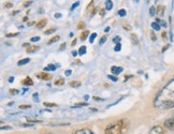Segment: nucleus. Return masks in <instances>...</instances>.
<instances>
[{
	"label": "nucleus",
	"mask_w": 174,
	"mask_h": 134,
	"mask_svg": "<svg viewBox=\"0 0 174 134\" xmlns=\"http://www.w3.org/2000/svg\"><path fill=\"white\" fill-rule=\"evenodd\" d=\"M154 107L160 110H167L174 107V77L155 96Z\"/></svg>",
	"instance_id": "1"
},
{
	"label": "nucleus",
	"mask_w": 174,
	"mask_h": 134,
	"mask_svg": "<svg viewBox=\"0 0 174 134\" xmlns=\"http://www.w3.org/2000/svg\"><path fill=\"white\" fill-rule=\"evenodd\" d=\"M128 131V121L123 119L117 123L110 124L105 129L104 134H126Z\"/></svg>",
	"instance_id": "2"
},
{
	"label": "nucleus",
	"mask_w": 174,
	"mask_h": 134,
	"mask_svg": "<svg viewBox=\"0 0 174 134\" xmlns=\"http://www.w3.org/2000/svg\"><path fill=\"white\" fill-rule=\"evenodd\" d=\"M164 128H167L170 131H174V117H171L169 119H167L164 123Z\"/></svg>",
	"instance_id": "3"
},
{
	"label": "nucleus",
	"mask_w": 174,
	"mask_h": 134,
	"mask_svg": "<svg viewBox=\"0 0 174 134\" xmlns=\"http://www.w3.org/2000/svg\"><path fill=\"white\" fill-rule=\"evenodd\" d=\"M148 134H164V129L160 126H156L150 130Z\"/></svg>",
	"instance_id": "4"
},
{
	"label": "nucleus",
	"mask_w": 174,
	"mask_h": 134,
	"mask_svg": "<svg viewBox=\"0 0 174 134\" xmlns=\"http://www.w3.org/2000/svg\"><path fill=\"white\" fill-rule=\"evenodd\" d=\"M37 77L42 78V80H50L52 78V75L48 74V73H46V72H43V73H39V74H37Z\"/></svg>",
	"instance_id": "5"
},
{
	"label": "nucleus",
	"mask_w": 174,
	"mask_h": 134,
	"mask_svg": "<svg viewBox=\"0 0 174 134\" xmlns=\"http://www.w3.org/2000/svg\"><path fill=\"white\" fill-rule=\"evenodd\" d=\"M111 72H112V74L114 75H117V74H121V72H123V68L121 67H112L111 68Z\"/></svg>",
	"instance_id": "6"
},
{
	"label": "nucleus",
	"mask_w": 174,
	"mask_h": 134,
	"mask_svg": "<svg viewBox=\"0 0 174 134\" xmlns=\"http://www.w3.org/2000/svg\"><path fill=\"white\" fill-rule=\"evenodd\" d=\"M74 134H95V133L91 131L90 129L85 128V129H81V130H78V131L75 132Z\"/></svg>",
	"instance_id": "7"
},
{
	"label": "nucleus",
	"mask_w": 174,
	"mask_h": 134,
	"mask_svg": "<svg viewBox=\"0 0 174 134\" xmlns=\"http://www.w3.org/2000/svg\"><path fill=\"white\" fill-rule=\"evenodd\" d=\"M21 84L25 86H32L33 85V82H32V80L30 77H26L21 80Z\"/></svg>",
	"instance_id": "8"
},
{
	"label": "nucleus",
	"mask_w": 174,
	"mask_h": 134,
	"mask_svg": "<svg viewBox=\"0 0 174 134\" xmlns=\"http://www.w3.org/2000/svg\"><path fill=\"white\" fill-rule=\"evenodd\" d=\"M39 46H37V45H35V46H29V47L27 48L26 51H27V53H36V52H38L39 51Z\"/></svg>",
	"instance_id": "9"
},
{
	"label": "nucleus",
	"mask_w": 174,
	"mask_h": 134,
	"mask_svg": "<svg viewBox=\"0 0 174 134\" xmlns=\"http://www.w3.org/2000/svg\"><path fill=\"white\" fill-rule=\"evenodd\" d=\"M157 14H158L159 16H164V7L162 4L158 5V8H157Z\"/></svg>",
	"instance_id": "10"
},
{
	"label": "nucleus",
	"mask_w": 174,
	"mask_h": 134,
	"mask_svg": "<svg viewBox=\"0 0 174 134\" xmlns=\"http://www.w3.org/2000/svg\"><path fill=\"white\" fill-rule=\"evenodd\" d=\"M46 23H47V21H46V19H42V21H40L37 24V28H38V29H42L43 27H45Z\"/></svg>",
	"instance_id": "11"
},
{
	"label": "nucleus",
	"mask_w": 174,
	"mask_h": 134,
	"mask_svg": "<svg viewBox=\"0 0 174 134\" xmlns=\"http://www.w3.org/2000/svg\"><path fill=\"white\" fill-rule=\"evenodd\" d=\"M130 39H131L132 44H134V45H138V44H139V40H138L137 35H134V33H132L131 37H130Z\"/></svg>",
	"instance_id": "12"
},
{
	"label": "nucleus",
	"mask_w": 174,
	"mask_h": 134,
	"mask_svg": "<svg viewBox=\"0 0 174 134\" xmlns=\"http://www.w3.org/2000/svg\"><path fill=\"white\" fill-rule=\"evenodd\" d=\"M29 62H30V59L29 58H25V59H21V60H19L17 64H19V67H21V66H25V64L29 63Z\"/></svg>",
	"instance_id": "13"
},
{
	"label": "nucleus",
	"mask_w": 174,
	"mask_h": 134,
	"mask_svg": "<svg viewBox=\"0 0 174 134\" xmlns=\"http://www.w3.org/2000/svg\"><path fill=\"white\" fill-rule=\"evenodd\" d=\"M112 8H113L112 0H107V1H105V9L110 11V10H112Z\"/></svg>",
	"instance_id": "14"
},
{
	"label": "nucleus",
	"mask_w": 174,
	"mask_h": 134,
	"mask_svg": "<svg viewBox=\"0 0 174 134\" xmlns=\"http://www.w3.org/2000/svg\"><path fill=\"white\" fill-rule=\"evenodd\" d=\"M56 68H57V66H54V64H48L47 67H45L44 68V71H55L56 70Z\"/></svg>",
	"instance_id": "15"
},
{
	"label": "nucleus",
	"mask_w": 174,
	"mask_h": 134,
	"mask_svg": "<svg viewBox=\"0 0 174 134\" xmlns=\"http://www.w3.org/2000/svg\"><path fill=\"white\" fill-rule=\"evenodd\" d=\"M152 28H153L155 31H159V30H160V25H159L157 21H154V23H152Z\"/></svg>",
	"instance_id": "16"
},
{
	"label": "nucleus",
	"mask_w": 174,
	"mask_h": 134,
	"mask_svg": "<svg viewBox=\"0 0 174 134\" xmlns=\"http://www.w3.org/2000/svg\"><path fill=\"white\" fill-rule=\"evenodd\" d=\"M88 35H89V31H88V30H85V31H83L82 33H81V40L84 41L86 39V38L88 37Z\"/></svg>",
	"instance_id": "17"
},
{
	"label": "nucleus",
	"mask_w": 174,
	"mask_h": 134,
	"mask_svg": "<svg viewBox=\"0 0 174 134\" xmlns=\"http://www.w3.org/2000/svg\"><path fill=\"white\" fill-rule=\"evenodd\" d=\"M156 14H157V10H156V8L154 7V5H152V7L150 8V15L155 16Z\"/></svg>",
	"instance_id": "18"
},
{
	"label": "nucleus",
	"mask_w": 174,
	"mask_h": 134,
	"mask_svg": "<svg viewBox=\"0 0 174 134\" xmlns=\"http://www.w3.org/2000/svg\"><path fill=\"white\" fill-rule=\"evenodd\" d=\"M59 40V35H55V37H53L51 39V40L48 41L47 42V44H53V43H55V42H57V41Z\"/></svg>",
	"instance_id": "19"
},
{
	"label": "nucleus",
	"mask_w": 174,
	"mask_h": 134,
	"mask_svg": "<svg viewBox=\"0 0 174 134\" xmlns=\"http://www.w3.org/2000/svg\"><path fill=\"white\" fill-rule=\"evenodd\" d=\"M83 106H87V103L86 102H82V103H76L72 106V108H76V107H83Z\"/></svg>",
	"instance_id": "20"
},
{
	"label": "nucleus",
	"mask_w": 174,
	"mask_h": 134,
	"mask_svg": "<svg viewBox=\"0 0 174 134\" xmlns=\"http://www.w3.org/2000/svg\"><path fill=\"white\" fill-rule=\"evenodd\" d=\"M78 54H80L81 56H83L86 54V46H81L80 49H78Z\"/></svg>",
	"instance_id": "21"
},
{
	"label": "nucleus",
	"mask_w": 174,
	"mask_h": 134,
	"mask_svg": "<svg viewBox=\"0 0 174 134\" xmlns=\"http://www.w3.org/2000/svg\"><path fill=\"white\" fill-rule=\"evenodd\" d=\"M117 14L121 16V17H124V16H126L127 12H126V10H125V9H121V10L117 12Z\"/></svg>",
	"instance_id": "22"
},
{
	"label": "nucleus",
	"mask_w": 174,
	"mask_h": 134,
	"mask_svg": "<svg viewBox=\"0 0 174 134\" xmlns=\"http://www.w3.org/2000/svg\"><path fill=\"white\" fill-rule=\"evenodd\" d=\"M64 84V78H59V80H56V82H55V85L56 86H62Z\"/></svg>",
	"instance_id": "23"
},
{
	"label": "nucleus",
	"mask_w": 174,
	"mask_h": 134,
	"mask_svg": "<svg viewBox=\"0 0 174 134\" xmlns=\"http://www.w3.org/2000/svg\"><path fill=\"white\" fill-rule=\"evenodd\" d=\"M70 86H71V87H80L81 86V83L80 82H74V80H73V82H70Z\"/></svg>",
	"instance_id": "24"
},
{
	"label": "nucleus",
	"mask_w": 174,
	"mask_h": 134,
	"mask_svg": "<svg viewBox=\"0 0 174 134\" xmlns=\"http://www.w3.org/2000/svg\"><path fill=\"white\" fill-rule=\"evenodd\" d=\"M123 28H124V29L128 30V31H130V30L132 29L131 26H130V25H129L128 23H124V24H123Z\"/></svg>",
	"instance_id": "25"
},
{
	"label": "nucleus",
	"mask_w": 174,
	"mask_h": 134,
	"mask_svg": "<svg viewBox=\"0 0 174 134\" xmlns=\"http://www.w3.org/2000/svg\"><path fill=\"white\" fill-rule=\"evenodd\" d=\"M96 38H97V33H95V32H94V33H93V35H90V37H89V42L93 43L95 41V39H96Z\"/></svg>",
	"instance_id": "26"
},
{
	"label": "nucleus",
	"mask_w": 174,
	"mask_h": 134,
	"mask_svg": "<svg viewBox=\"0 0 174 134\" xmlns=\"http://www.w3.org/2000/svg\"><path fill=\"white\" fill-rule=\"evenodd\" d=\"M43 104H44V106H46V107H55L56 106L55 103H48V102H44Z\"/></svg>",
	"instance_id": "27"
},
{
	"label": "nucleus",
	"mask_w": 174,
	"mask_h": 134,
	"mask_svg": "<svg viewBox=\"0 0 174 134\" xmlns=\"http://www.w3.org/2000/svg\"><path fill=\"white\" fill-rule=\"evenodd\" d=\"M55 28H51V29H48V30H46L45 32H44V35H52L53 32H55Z\"/></svg>",
	"instance_id": "28"
},
{
	"label": "nucleus",
	"mask_w": 174,
	"mask_h": 134,
	"mask_svg": "<svg viewBox=\"0 0 174 134\" xmlns=\"http://www.w3.org/2000/svg\"><path fill=\"white\" fill-rule=\"evenodd\" d=\"M105 42H107V37H105V35H103V37L101 38V40L99 41V45H102V44H104Z\"/></svg>",
	"instance_id": "29"
},
{
	"label": "nucleus",
	"mask_w": 174,
	"mask_h": 134,
	"mask_svg": "<svg viewBox=\"0 0 174 134\" xmlns=\"http://www.w3.org/2000/svg\"><path fill=\"white\" fill-rule=\"evenodd\" d=\"M30 105H28V104H24V105H19V108L21 110H27V108H30Z\"/></svg>",
	"instance_id": "30"
},
{
	"label": "nucleus",
	"mask_w": 174,
	"mask_h": 134,
	"mask_svg": "<svg viewBox=\"0 0 174 134\" xmlns=\"http://www.w3.org/2000/svg\"><path fill=\"white\" fill-rule=\"evenodd\" d=\"M121 49V43H117V45L115 46V48H114V51L115 52H119Z\"/></svg>",
	"instance_id": "31"
},
{
	"label": "nucleus",
	"mask_w": 174,
	"mask_h": 134,
	"mask_svg": "<svg viewBox=\"0 0 174 134\" xmlns=\"http://www.w3.org/2000/svg\"><path fill=\"white\" fill-rule=\"evenodd\" d=\"M78 4H80V1H76L75 3H73L72 7H71V11H73L75 8H78Z\"/></svg>",
	"instance_id": "32"
},
{
	"label": "nucleus",
	"mask_w": 174,
	"mask_h": 134,
	"mask_svg": "<svg viewBox=\"0 0 174 134\" xmlns=\"http://www.w3.org/2000/svg\"><path fill=\"white\" fill-rule=\"evenodd\" d=\"M17 35H19L17 32H15V33H7V35H5V37H7V38H12V37H16Z\"/></svg>",
	"instance_id": "33"
},
{
	"label": "nucleus",
	"mask_w": 174,
	"mask_h": 134,
	"mask_svg": "<svg viewBox=\"0 0 174 134\" xmlns=\"http://www.w3.org/2000/svg\"><path fill=\"white\" fill-rule=\"evenodd\" d=\"M107 77H109V80H113V82H117V77H115V76H113V75H109Z\"/></svg>",
	"instance_id": "34"
},
{
	"label": "nucleus",
	"mask_w": 174,
	"mask_h": 134,
	"mask_svg": "<svg viewBox=\"0 0 174 134\" xmlns=\"http://www.w3.org/2000/svg\"><path fill=\"white\" fill-rule=\"evenodd\" d=\"M13 7V4L11 2H7V3H4V8H7V9H10V8H12Z\"/></svg>",
	"instance_id": "35"
},
{
	"label": "nucleus",
	"mask_w": 174,
	"mask_h": 134,
	"mask_svg": "<svg viewBox=\"0 0 174 134\" xmlns=\"http://www.w3.org/2000/svg\"><path fill=\"white\" fill-rule=\"evenodd\" d=\"M32 3V1H26V2L23 3V7H25V8H27V7H29L30 4Z\"/></svg>",
	"instance_id": "36"
},
{
	"label": "nucleus",
	"mask_w": 174,
	"mask_h": 134,
	"mask_svg": "<svg viewBox=\"0 0 174 134\" xmlns=\"http://www.w3.org/2000/svg\"><path fill=\"white\" fill-rule=\"evenodd\" d=\"M10 94H19V90H16V89H10Z\"/></svg>",
	"instance_id": "37"
},
{
	"label": "nucleus",
	"mask_w": 174,
	"mask_h": 134,
	"mask_svg": "<svg viewBox=\"0 0 174 134\" xmlns=\"http://www.w3.org/2000/svg\"><path fill=\"white\" fill-rule=\"evenodd\" d=\"M99 14H100V15L102 16V17H103V16L105 15V10H104V9H100V11H99Z\"/></svg>",
	"instance_id": "38"
},
{
	"label": "nucleus",
	"mask_w": 174,
	"mask_h": 134,
	"mask_svg": "<svg viewBox=\"0 0 174 134\" xmlns=\"http://www.w3.org/2000/svg\"><path fill=\"white\" fill-rule=\"evenodd\" d=\"M30 40H31V42H37V41L40 40V37H33V38H31Z\"/></svg>",
	"instance_id": "39"
},
{
	"label": "nucleus",
	"mask_w": 174,
	"mask_h": 134,
	"mask_svg": "<svg viewBox=\"0 0 174 134\" xmlns=\"http://www.w3.org/2000/svg\"><path fill=\"white\" fill-rule=\"evenodd\" d=\"M84 27H85V24H84L83 21H81L80 24L78 25V29H82V28H84Z\"/></svg>",
	"instance_id": "40"
},
{
	"label": "nucleus",
	"mask_w": 174,
	"mask_h": 134,
	"mask_svg": "<svg viewBox=\"0 0 174 134\" xmlns=\"http://www.w3.org/2000/svg\"><path fill=\"white\" fill-rule=\"evenodd\" d=\"M119 41H121V37H115L114 39H113V42L114 43H119Z\"/></svg>",
	"instance_id": "41"
},
{
	"label": "nucleus",
	"mask_w": 174,
	"mask_h": 134,
	"mask_svg": "<svg viewBox=\"0 0 174 134\" xmlns=\"http://www.w3.org/2000/svg\"><path fill=\"white\" fill-rule=\"evenodd\" d=\"M150 38H152V41H156V40H157V38H156V35L154 33V32H152V33H150Z\"/></svg>",
	"instance_id": "42"
},
{
	"label": "nucleus",
	"mask_w": 174,
	"mask_h": 134,
	"mask_svg": "<svg viewBox=\"0 0 174 134\" xmlns=\"http://www.w3.org/2000/svg\"><path fill=\"white\" fill-rule=\"evenodd\" d=\"M27 120L29 121V122H31V123H39L40 122L39 120H32V119H30V118H27Z\"/></svg>",
	"instance_id": "43"
},
{
	"label": "nucleus",
	"mask_w": 174,
	"mask_h": 134,
	"mask_svg": "<svg viewBox=\"0 0 174 134\" xmlns=\"http://www.w3.org/2000/svg\"><path fill=\"white\" fill-rule=\"evenodd\" d=\"M71 73H72V71H71V70H67V71L64 72V74L67 75V76H70V75H71Z\"/></svg>",
	"instance_id": "44"
},
{
	"label": "nucleus",
	"mask_w": 174,
	"mask_h": 134,
	"mask_svg": "<svg viewBox=\"0 0 174 134\" xmlns=\"http://www.w3.org/2000/svg\"><path fill=\"white\" fill-rule=\"evenodd\" d=\"M64 47H66V43H62L61 45H60V51H62V49H64Z\"/></svg>",
	"instance_id": "45"
},
{
	"label": "nucleus",
	"mask_w": 174,
	"mask_h": 134,
	"mask_svg": "<svg viewBox=\"0 0 174 134\" xmlns=\"http://www.w3.org/2000/svg\"><path fill=\"white\" fill-rule=\"evenodd\" d=\"M94 100H96V101H103V99H101V98H98V96H94Z\"/></svg>",
	"instance_id": "46"
},
{
	"label": "nucleus",
	"mask_w": 174,
	"mask_h": 134,
	"mask_svg": "<svg viewBox=\"0 0 174 134\" xmlns=\"http://www.w3.org/2000/svg\"><path fill=\"white\" fill-rule=\"evenodd\" d=\"M55 17H56V18H60V17H61V14H60V13H56V14H55Z\"/></svg>",
	"instance_id": "47"
},
{
	"label": "nucleus",
	"mask_w": 174,
	"mask_h": 134,
	"mask_svg": "<svg viewBox=\"0 0 174 134\" xmlns=\"http://www.w3.org/2000/svg\"><path fill=\"white\" fill-rule=\"evenodd\" d=\"M33 98H35V101H36V102L39 101V100H38V94H33Z\"/></svg>",
	"instance_id": "48"
},
{
	"label": "nucleus",
	"mask_w": 174,
	"mask_h": 134,
	"mask_svg": "<svg viewBox=\"0 0 174 134\" xmlns=\"http://www.w3.org/2000/svg\"><path fill=\"white\" fill-rule=\"evenodd\" d=\"M17 13H19V10L14 11V12H12V13H11V14H12V15H16V14H17Z\"/></svg>",
	"instance_id": "49"
},
{
	"label": "nucleus",
	"mask_w": 174,
	"mask_h": 134,
	"mask_svg": "<svg viewBox=\"0 0 174 134\" xmlns=\"http://www.w3.org/2000/svg\"><path fill=\"white\" fill-rule=\"evenodd\" d=\"M93 4H94V1H90L88 4V7H87V9H90V7H93Z\"/></svg>",
	"instance_id": "50"
},
{
	"label": "nucleus",
	"mask_w": 174,
	"mask_h": 134,
	"mask_svg": "<svg viewBox=\"0 0 174 134\" xmlns=\"http://www.w3.org/2000/svg\"><path fill=\"white\" fill-rule=\"evenodd\" d=\"M32 25H35V21H29V23L27 24V26H32Z\"/></svg>",
	"instance_id": "51"
},
{
	"label": "nucleus",
	"mask_w": 174,
	"mask_h": 134,
	"mask_svg": "<svg viewBox=\"0 0 174 134\" xmlns=\"http://www.w3.org/2000/svg\"><path fill=\"white\" fill-rule=\"evenodd\" d=\"M75 44H76V40H75V39H74V40H73L72 42H71V45H72V46H74Z\"/></svg>",
	"instance_id": "52"
},
{
	"label": "nucleus",
	"mask_w": 174,
	"mask_h": 134,
	"mask_svg": "<svg viewBox=\"0 0 174 134\" xmlns=\"http://www.w3.org/2000/svg\"><path fill=\"white\" fill-rule=\"evenodd\" d=\"M23 46H24V47H29V43H24Z\"/></svg>",
	"instance_id": "53"
},
{
	"label": "nucleus",
	"mask_w": 174,
	"mask_h": 134,
	"mask_svg": "<svg viewBox=\"0 0 174 134\" xmlns=\"http://www.w3.org/2000/svg\"><path fill=\"white\" fill-rule=\"evenodd\" d=\"M162 38H164V40L167 39V33H166V32H162Z\"/></svg>",
	"instance_id": "54"
},
{
	"label": "nucleus",
	"mask_w": 174,
	"mask_h": 134,
	"mask_svg": "<svg viewBox=\"0 0 174 134\" xmlns=\"http://www.w3.org/2000/svg\"><path fill=\"white\" fill-rule=\"evenodd\" d=\"M13 80H14V77H13V76H11V77L9 78V82H10V83H12Z\"/></svg>",
	"instance_id": "55"
},
{
	"label": "nucleus",
	"mask_w": 174,
	"mask_h": 134,
	"mask_svg": "<svg viewBox=\"0 0 174 134\" xmlns=\"http://www.w3.org/2000/svg\"><path fill=\"white\" fill-rule=\"evenodd\" d=\"M72 55H73V57H75V56H76V55H78V52L73 51V52H72Z\"/></svg>",
	"instance_id": "56"
},
{
	"label": "nucleus",
	"mask_w": 174,
	"mask_h": 134,
	"mask_svg": "<svg viewBox=\"0 0 174 134\" xmlns=\"http://www.w3.org/2000/svg\"><path fill=\"white\" fill-rule=\"evenodd\" d=\"M109 31H110V27H107L104 29V32H109Z\"/></svg>",
	"instance_id": "57"
},
{
	"label": "nucleus",
	"mask_w": 174,
	"mask_h": 134,
	"mask_svg": "<svg viewBox=\"0 0 174 134\" xmlns=\"http://www.w3.org/2000/svg\"><path fill=\"white\" fill-rule=\"evenodd\" d=\"M4 129H11V127H1V130H4Z\"/></svg>",
	"instance_id": "58"
},
{
	"label": "nucleus",
	"mask_w": 174,
	"mask_h": 134,
	"mask_svg": "<svg viewBox=\"0 0 174 134\" xmlns=\"http://www.w3.org/2000/svg\"><path fill=\"white\" fill-rule=\"evenodd\" d=\"M168 47H169V45L164 46V49H162V52H166V51H167V48H168Z\"/></svg>",
	"instance_id": "59"
},
{
	"label": "nucleus",
	"mask_w": 174,
	"mask_h": 134,
	"mask_svg": "<svg viewBox=\"0 0 174 134\" xmlns=\"http://www.w3.org/2000/svg\"><path fill=\"white\" fill-rule=\"evenodd\" d=\"M161 24H162V26H164V27H167V24H166V21H161Z\"/></svg>",
	"instance_id": "60"
},
{
	"label": "nucleus",
	"mask_w": 174,
	"mask_h": 134,
	"mask_svg": "<svg viewBox=\"0 0 174 134\" xmlns=\"http://www.w3.org/2000/svg\"><path fill=\"white\" fill-rule=\"evenodd\" d=\"M133 1H134V2H137V3H138V2L140 1V0H133Z\"/></svg>",
	"instance_id": "61"
}]
</instances>
